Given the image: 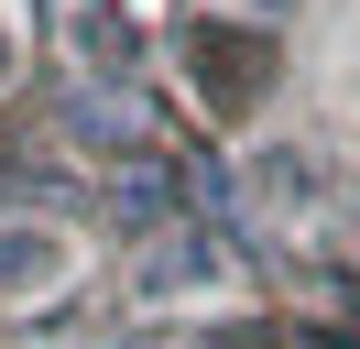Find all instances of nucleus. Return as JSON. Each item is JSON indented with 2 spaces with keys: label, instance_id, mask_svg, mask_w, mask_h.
Here are the masks:
<instances>
[{
  "label": "nucleus",
  "instance_id": "nucleus-1",
  "mask_svg": "<svg viewBox=\"0 0 360 349\" xmlns=\"http://www.w3.org/2000/svg\"><path fill=\"white\" fill-rule=\"evenodd\" d=\"M77 55L98 77H142V22H120V0H77Z\"/></svg>",
  "mask_w": 360,
  "mask_h": 349
},
{
  "label": "nucleus",
  "instance_id": "nucleus-2",
  "mask_svg": "<svg viewBox=\"0 0 360 349\" xmlns=\"http://www.w3.org/2000/svg\"><path fill=\"white\" fill-rule=\"evenodd\" d=\"M55 273H66V240H55V229H33V218L0 229V295H44Z\"/></svg>",
  "mask_w": 360,
  "mask_h": 349
},
{
  "label": "nucleus",
  "instance_id": "nucleus-3",
  "mask_svg": "<svg viewBox=\"0 0 360 349\" xmlns=\"http://www.w3.org/2000/svg\"><path fill=\"white\" fill-rule=\"evenodd\" d=\"M207 262H219L207 240H164V251H153V273H142V284H207Z\"/></svg>",
  "mask_w": 360,
  "mask_h": 349
}]
</instances>
